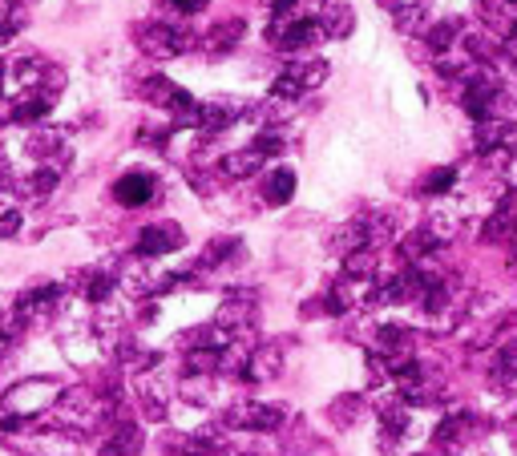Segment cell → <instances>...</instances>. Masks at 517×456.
I'll use <instances>...</instances> for the list:
<instances>
[{"mask_svg":"<svg viewBox=\"0 0 517 456\" xmlns=\"http://www.w3.org/2000/svg\"><path fill=\"white\" fill-rule=\"evenodd\" d=\"M328 5H332V0H328Z\"/></svg>","mask_w":517,"mask_h":456,"instance_id":"cell-28","label":"cell"},{"mask_svg":"<svg viewBox=\"0 0 517 456\" xmlns=\"http://www.w3.org/2000/svg\"><path fill=\"white\" fill-rule=\"evenodd\" d=\"M170 5H174L178 13H202V9H206V0H170Z\"/></svg>","mask_w":517,"mask_h":456,"instance_id":"cell-23","label":"cell"},{"mask_svg":"<svg viewBox=\"0 0 517 456\" xmlns=\"http://www.w3.org/2000/svg\"><path fill=\"white\" fill-rule=\"evenodd\" d=\"M267 166V158L255 150V146H247V150H235V154H227L223 162H219V170L227 174V178H251V174H259Z\"/></svg>","mask_w":517,"mask_h":456,"instance_id":"cell-10","label":"cell"},{"mask_svg":"<svg viewBox=\"0 0 517 456\" xmlns=\"http://www.w3.org/2000/svg\"><path fill=\"white\" fill-rule=\"evenodd\" d=\"M425 231H429L437 243H453V239H457V231H461V214H457V210L437 206V210L429 214V222H425Z\"/></svg>","mask_w":517,"mask_h":456,"instance_id":"cell-13","label":"cell"},{"mask_svg":"<svg viewBox=\"0 0 517 456\" xmlns=\"http://www.w3.org/2000/svg\"><path fill=\"white\" fill-rule=\"evenodd\" d=\"M114 198H118L126 210L146 206V202L154 198V178H150L146 170H130V174H122V178L114 182Z\"/></svg>","mask_w":517,"mask_h":456,"instance_id":"cell-5","label":"cell"},{"mask_svg":"<svg viewBox=\"0 0 517 456\" xmlns=\"http://www.w3.org/2000/svg\"><path fill=\"white\" fill-rule=\"evenodd\" d=\"M279 352H271V348H255L251 352V360H247V372H243V380H251V384H267V380H275L279 376Z\"/></svg>","mask_w":517,"mask_h":456,"instance_id":"cell-12","label":"cell"},{"mask_svg":"<svg viewBox=\"0 0 517 456\" xmlns=\"http://www.w3.org/2000/svg\"><path fill=\"white\" fill-rule=\"evenodd\" d=\"M299 93H303V81H299L291 69H287V73H279V77L271 81V97H275V101H295Z\"/></svg>","mask_w":517,"mask_h":456,"instance_id":"cell-21","label":"cell"},{"mask_svg":"<svg viewBox=\"0 0 517 456\" xmlns=\"http://www.w3.org/2000/svg\"><path fill=\"white\" fill-rule=\"evenodd\" d=\"M138 400H142L146 420H166V412H170V388L154 372H142L138 376Z\"/></svg>","mask_w":517,"mask_h":456,"instance_id":"cell-6","label":"cell"},{"mask_svg":"<svg viewBox=\"0 0 517 456\" xmlns=\"http://www.w3.org/2000/svg\"><path fill=\"white\" fill-rule=\"evenodd\" d=\"M243 33H247V25H243L239 17H231V21L215 25L211 33L202 37V49H206V53H215V57H219V53H231V49L243 41Z\"/></svg>","mask_w":517,"mask_h":456,"instance_id":"cell-8","label":"cell"},{"mask_svg":"<svg viewBox=\"0 0 517 456\" xmlns=\"http://www.w3.org/2000/svg\"><path fill=\"white\" fill-rule=\"evenodd\" d=\"M263 198L271 202V206H287L291 198H295V174L291 170H271L267 174V186H263Z\"/></svg>","mask_w":517,"mask_h":456,"instance_id":"cell-15","label":"cell"},{"mask_svg":"<svg viewBox=\"0 0 517 456\" xmlns=\"http://www.w3.org/2000/svg\"><path fill=\"white\" fill-rule=\"evenodd\" d=\"M138 45H142V53H150V57H158V61H170V57H178V53L186 49V37H182L174 25L154 21V25L138 29Z\"/></svg>","mask_w":517,"mask_h":456,"instance_id":"cell-4","label":"cell"},{"mask_svg":"<svg viewBox=\"0 0 517 456\" xmlns=\"http://www.w3.org/2000/svg\"><path fill=\"white\" fill-rule=\"evenodd\" d=\"M57 182H61V170H53V166H37L29 178H21V182H17V190H21L29 202H41L45 194H53V190H57Z\"/></svg>","mask_w":517,"mask_h":456,"instance_id":"cell-11","label":"cell"},{"mask_svg":"<svg viewBox=\"0 0 517 456\" xmlns=\"http://www.w3.org/2000/svg\"><path fill=\"white\" fill-rule=\"evenodd\" d=\"M251 315H255V303H251V299H243V295H231V299H223V303H219L215 323H219V327H227V331H243V327L251 323Z\"/></svg>","mask_w":517,"mask_h":456,"instance_id":"cell-9","label":"cell"},{"mask_svg":"<svg viewBox=\"0 0 517 456\" xmlns=\"http://www.w3.org/2000/svg\"><path fill=\"white\" fill-rule=\"evenodd\" d=\"M231 255H239V239H215V243H206V251H202V259H198V267H223Z\"/></svg>","mask_w":517,"mask_h":456,"instance_id":"cell-17","label":"cell"},{"mask_svg":"<svg viewBox=\"0 0 517 456\" xmlns=\"http://www.w3.org/2000/svg\"><path fill=\"white\" fill-rule=\"evenodd\" d=\"M0 456H13V452H9V448H5V444H0Z\"/></svg>","mask_w":517,"mask_h":456,"instance_id":"cell-25","label":"cell"},{"mask_svg":"<svg viewBox=\"0 0 517 456\" xmlns=\"http://www.w3.org/2000/svg\"><path fill=\"white\" fill-rule=\"evenodd\" d=\"M243 456H267V452H243Z\"/></svg>","mask_w":517,"mask_h":456,"instance_id":"cell-26","label":"cell"},{"mask_svg":"<svg viewBox=\"0 0 517 456\" xmlns=\"http://www.w3.org/2000/svg\"><path fill=\"white\" fill-rule=\"evenodd\" d=\"M61 400V384L57 380H21L5 392V412L13 416H25V420H37L41 412H49L53 404Z\"/></svg>","mask_w":517,"mask_h":456,"instance_id":"cell-1","label":"cell"},{"mask_svg":"<svg viewBox=\"0 0 517 456\" xmlns=\"http://www.w3.org/2000/svg\"><path fill=\"white\" fill-rule=\"evenodd\" d=\"M178 93H182V89H178L170 77H146V85H142V97H146L150 105H158V109H174Z\"/></svg>","mask_w":517,"mask_h":456,"instance_id":"cell-16","label":"cell"},{"mask_svg":"<svg viewBox=\"0 0 517 456\" xmlns=\"http://www.w3.org/2000/svg\"><path fill=\"white\" fill-rule=\"evenodd\" d=\"M138 452H142V428L130 424V420H122V424L110 432V440L101 444L97 456H138Z\"/></svg>","mask_w":517,"mask_h":456,"instance_id":"cell-7","label":"cell"},{"mask_svg":"<svg viewBox=\"0 0 517 456\" xmlns=\"http://www.w3.org/2000/svg\"><path fill=\"white\" fill-rule=\"evenodd\" d=\"M182 243H186V235H182V226H178V222H150L146 231L138 235V259H162V255H174Z\"/></svg>","mask_w":517,"mask_h":456,"instance_id":"cell-3","label":"cell"},{"mask_svg":"<svg viewBox=\"0 0 517 456\" xmlns=\"http://www.w3.org/2000/svg\"><path fill=\"white\" fill-rule=\"evenodd\" d=\"M283 420H287V412L271 400H239L227 412V424L243 428V432H275V428H283Z\"/></svg>","mask_w":517,"mask_h":456,"instance_id":"cell-2","label":"cell"},{"mask_svg":"<svg viewBox=\"0 0 517 456\" xmlns=\"http://www.w3.org/2000/svg\"><path fill=\"white\" fill-rule=\"evenodd\" d=\"M425 25H429V9H425V5H404V9L396 13V29H400V33H408V37H412V33H421Z\"/></svg>","mask_w":517,"mask_h":456,"instance_id":"cell-18","label":"cell"},{"mask_svg":"<svg viewBox=\"0 0 517 456\" xmlns=\"http://www.w3.org/2000/svg\"><path fill=\"white\" fill-rule=\"evenodd\" d=\"M17 5H25V0H17Z\"/></svg>","mask_w":517,"mask_h":456,"instance_id":"cell-27","label":"cell"},{"mask_svg":"<svg viewBox=\"0 0 517 456\" xmlns=\"http://www.w3.org/2000/svg\"><path fill=\"white\" fill-rule=\"evenodd\" d=\"M457 186V170L453 166H441V170H429V178L421 182L425 194H449Z\"/></svg>","mask_w":517,"mask_h":456,"instance_id":"cell-20","label":"cell"},{"mask_svg":"<svg viewBox=\"0 0 517 456\" xmlns=\"http://www.w3.org/2000/svg\"><path fill=\"white\" fill-rule=\"evenodd\" d=\"M291 73H295V77L303 81V89H316V85H324V77H328V61L312 57V61H303V65H295Z\"/></svg>","mask_w":517,"mask_h":456,"instance_id":"cell-19","label":"cell"},{"mask_svg":"<svg viewBox=\"0 0 517 456\" xmlns=\"http://www.w3.org/2000/svg\"><path fill=\"white\" fill-rule=\"evenodd\" d=\"M21 226H25L21 210H5V214H0V239H17Z\"/></svg>","mask_w":517,"mask_h":456,"instance_id":"cell-22","label":"cell"},{"mask_svg":"<svg viewBox=\"0 0 517 456\" xmlns=\"http://www.w3.org/2000/svg\"><path fill=\"white\" fill-rule=\"evenodd\" d=\"M320 29L328 33V37H348L352 29H356V17H352V9L348 5H324V13H320Z\"/></svg>","mask_w":517,"mask_h":456,"instance_id":"cell-14","label":"cell"},{"mask_svg":"<svg viewBox=\"0 0 517 456\" xmlns=\"http://www.w3.org/2000/svg\"><path fill=\"white\" fill-rule=\"evenodd\" d=\"M376 5H380V9H388V13H400V9H404V0H376Z\"/></svg>","mask_w":517,"mask_h":456,"instance_id":"cell-24","label":"cell"}]
</instances>
